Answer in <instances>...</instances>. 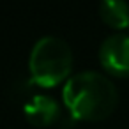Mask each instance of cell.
Returning a JSON list of instances; mask_svg holds the SVG:
<instances>
[{
    "label": "cell",
    "mask_w": 129,
    "mask_h": 129,
    "mask_svg": "<svg viewBox=\"0 0 129 129\" xmlns=\"http://www.w3.org/2000/svg\"><path fill=\"white\" fill-rule=\"evenodd\" d=\"M62 97L71 115L78 120H103L115 111L118 103L115 85L95 71L73 74L64 85Z\"/></svg>",
    "instance_id": "1"
},
{
    "label": "cell",
    "mask_w": 129,
    "mask_h": 129,
    "mask_svg": "<svg viewBox=\"0 0 129 129\" xmlns=\"http://www.w3.org/2000/svg\"><path fill=\"white\" fill-rule=\"evenodd\" d=\"M73 67V51L69 44L55 36L41 37L32 51L28 60L32 83L43 88H51L62 83ZM69 80V78H67Z\"/></svg>",
    "instance_id": "2"
},
{
    "label": "cell",
    "mask_w": 129,
    "mask_h": 129,
    "mask_svg": "<svg viewBox=\"0 0 129 129\" xmlns=\"http://www.w3.org/2000/svg\"><path fill=\"white\" fill-rule=\"evenodd\" d=\"M101 66L113 76H129V36L113 34L99 48Z\"/></svg>",
    "instance_id": "3"
},
{
    "label": "cell",
    "mask_w": 129,
    "mask_h": 129,
    "mask_svg": "<svg viewBox=\"0 0 129 129\" xmlns=\"http://www.w3.org/2000/svg\"><path fill=\"white\" fill-rule=\"evenodd\" d=\"M25 118L36 127H46L58 118V103L50 95H34L23 106Z\"/></svg>",
    "instance_id": "4"
},
{
    "label": "cell",
    "mask_w": 129,
    "mask_h": 129,
    "mask_svg": "<svg viewBox=\"0 0 129 129\" xmlns=\"http://www.w3.org/2000/svg\"><path fill=\"white\" fill-rule=\"evenodd\" d=\"M101 20L111 28H127L129 27V6L120 0H106L99 6Z\"/></svg>",
    "instance_id": "5"
}]
</instances>
